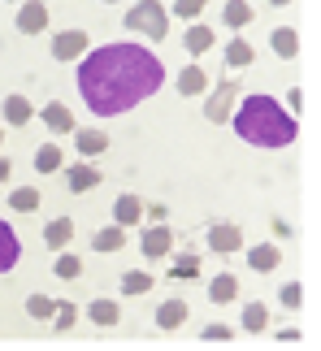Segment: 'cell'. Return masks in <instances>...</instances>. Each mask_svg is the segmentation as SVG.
Wrapping results in <instances>:
<instances>
[{
  "mask_svg": "<svg viewBox=\"0 0 321 351\" xmlns=\"http://www.w3.org/2000/svg\"><path fill=\"white\" fill-rule=\"evenodd\" d=\"M165 83V65L143 44H104L91 48L87 61L78 65V96L96 117L130 113L135 104L156 96Z\"/></svg>",
  "mask_w": 321,
  "mask_h": 351,
  "instance_id": "1",
  "label": "cell"
},
{
  "mask_svg": "<svg viewBox=\"0 0 321 351\" xmlns=\"http://www.w3.org/2000/svg\"><path fill=\"white\" fill-rule=\"evenodd\" d=\"M235 130H239V139L252 143V147H287V143H296V117H291L274 96H265V91L248 96L235 109Z\"/></svg>",
  "mask_w": 321,
  "mask_h": 351,
  "instance_id": "2",
  "label": "cell"
},
{
  "mask_svg": "<svg viewBox=\"0 0 321 351\" xmlns=\"http://www.w3.org/2000/svg\"><path fill=\"white\" fill-rule=\"evenodd\" d=\"M126 31L130 35H148V39H165L169 35V9L160 5V0H135V5L126 9Z\"/></svg>",
  "mask_w": 321,
  "mask_h": 351,
  "instance_id": "3",
  "label": "cell"
},
{
  "mask_svg": "<svg viewBox=\"0 0 321 351\" xmlns=\"http://www.w3.org/2000/svg\"><path fill=\"white\" fill-rule=\"evenodd\" d=\"M235 104H239V83H235V78H222V83L209 91L204 117L213 121V126H226V117L235 113Z\"/></svg>",
  "mask_w": 321,
  "mask_h": 351,
  "instance_id": "4",
  "label": "cell"
},
{
  "mask_svg": "<svg viewBox=\"0 0 321 351\" xmlns=\"http://www.w3.org/2000/svg\"><path fill=\"white\" fill-rule=\"evenodd\" d=\"M139 252L148 256V261H160V256H169V252H174V230H169L165 221L148 226V230L139 234Z\"/></svg>",
  "mask_w": 321,
  "mask_h": 351,
  "instance_id": "5",
  "label": "cell"
},
{
  "mask_svg": "<svg viewBox=\"0 0 321 351\" xmlns=\"http://www.w3.org/2000/svg\"><path fill=\"white\" fill-rule=\"evenodd\" d=\"M48 31V5L44 0H22L18 5V35H44Z\"/></svg>",
  "mask_w": 321,
  "mask_h": 351,
  "instance_id": "6",
  "label": "cell"
},
{
  "mask_svg": "<svg viewBox=\"0 0 321 351\" xmlns=\"http://www.w3.org/2000/svg\"><path fill=\"white\" fill-rule=\"evenodd\" d=\"M87 44H91L87 31H61V35H52V61H78L87 52Z\"/></svg>",
  "mask_w": 321,
  "mask_h": 351,
  "instance_id": "7",
  "label": "cell"
},
{
  "mask_svg": "<svg viewBox=\"0 0 321 351\" xmlns=\"http://www.w3.org/2000/svg\"><path fill=\"white\" fill-rule=\"evenodd\" d=\"M209 247H213V252H222V256L243 252V230H239L235 221H217V226H209Z\"/></svg>",
  "mask_w": 321,
  "mask_h": 351,
  "instance_id": "8",
  "label": "cell"
},
{
  "mask_svg": "<svg viewBox=\"0 0 321 351\" xmlns=\"http://www.w3.org/2000/svg\"><path fill=\"white\" fill-rule=\"evenodd\" d=\"M39 117H44V126H48L52 134H74V130H78V126H74V113L65 109L61 100H52V104H44V113H39Z\"/></svg>",
  "mask_w": 321,
  "mask_h": 351,
  "instance_id": "9",
  "label": "cell"
},
{
  "mask_svg": "<svg viewBox=\"0 0 321 351\" xmlns=\"http://www.w3.org/2000/svg\"><path fill=\"white\" fill-rule=\"evenodd\" d=\"M270 48H274V57L296 61L300 57V31H296V26H278V31L270 35Z\"/></svg>",
  "mask_w": 321,
  "mask_h": 351,
  "instance_id": "10",
  "label": "cell"
},
{
  "mask_svg": "<svg viewBox=\"0 0 321 351\" xmlns=\"http://www.w3.org/2000/svg\"><path fill=\"white\" fill-rule=\"evenodd\" d=\"M100 178H104V173H100V169H91L87 160H78V165L65 169V182H70V191H74V195H83V191H91V186H100Z\"/></svg>",
  "mask_w": 321,
  "mask_h": 351,
  "instance_id": "11",
  "label": "cell"
},
{
  "mask_svg": "<svg viewBox=\"0 0 321 351\" xmlns=\"http://www.w3.org/2000/svg\"><path fill=\"white\" fill-rule=\"evenodd\" d=\"M187 313H191V308H187V300H165V304L156 308V330H160V334L178 330L182 321H187Z\"/></svg>",
  "mask_w": 321,
  "mask_h": 351,
  "instance_id": "12",
  "label": "cell"
},
{
  "mask_svg": "<svg viewBox=\"0 0 321 351\" xmlns=\"http://www.w3.org/2000/svg\"><path fill=\"white\" fill-rule=\"evenodd\" d=\"M18 261H22V243H18L9 221H0V274H9Z\"/></svg>",
  "mask_w": 321,
  "mask_h": 351,
  "instance_id": "13",
  "label": "cell"
},
{
  "mask_svg": "<svg viewBox=\"0 0 321 351\" xmlns=\"http://www.w3.org/2000/svg\"><path fill=\"white\" fill-rule=\"evenodd\" d=\"M213 39H217V35H213V31H209V26H204V22H187V35H182V48H187V52H191V57H204V52L213 48Z\"/></svg>",
  "mask_w": 321,
  "mask_h": 351,
  "instance_id": "14",
  "label": "cell"
},
{
  "mask_svg": "<svg viewBox=\"0 0 321 351\" xmlns=\"http://www.w3.org/2000/svg\"><path fill=\"white\" fill-rule=\"evenodd\" d=\"M248 265L257 269V274H274V269L283 265V252H278L274 243H257V247H248Z\"/></svg>",
  "mask_w": 321,
  "mask_h": 351,
  "instance_id": "15",
  "label": "cell"
},
{
  "mask_svg": "<svg viewBox=\"0 0 321 351\" xmlns=\"http://www.w3.org/2000/svg\"><path fill=\"white\" fill-rule=\"evenodd\" d=\"M0 113H5V126H26V121L35 117V109H31V100L26 96H5V104H0Z\"/></svg>",
  "mask_w": 321,
  "mask_h": 351,
  "instance_id": "16",
  "label": "cell"
},
{
  "mask_svg": "<svg viewBox=\"0 0 321 351\" xmlns=\"http://www.w3.org/2000/svg\"><path fill=\"white\" fill-rule=\"evenodd\" d=\"M113 221L117 226H139L143 221V199L139 195H117L113 199Z\"/></svg>",
  "mask_w": 321,
  "mask_h": 351,
  "instance_id": "17",
  "label": "cell"
},
{
  "mask_svg": "<svg viewBox=\"0 0 321 351\" xmlns=\"http://www.w3.org/2000/svg\"><path fill=\"white\" fill-rule=\"evenodd\" d=\"M91 247H96L100 256H109V252H117V247H126V226H104V230H96L91 234Z\"/></svg>",
  "mask_w": 321,
  "mask_h": 351,
  "instance_id": "18",
  "label": "cell"
},
{
  "mask_svg": "<svg viewBox=\"0 0 321 351\" xmlns=\"http://www.w3.org/2000/svg\"><path fill=\"white\" fill-rule=\"evenodd\" d=\"M87 317L96 321L100 330H113L117 321H122V308H117V300H91L87 304Z\"/></svg>",
  "mask_w": 321,
  "mask_h": 351,
  "instance_id": "19",
  "label": "cell"
},
{
  "mask_svg": "<svg viewBox=\"0 0 321 351\" xmlns=\"http://www.w3.org/2000/svg\"><path fill=\"white\" fill-rule=\"evenodd\" d=\"M209 300L217 304V308H222V304H235V300H239V278H235V274H217V278L209 282Z\"/></svg>",
  "mask_w": 321,
  "mask_h": 351,
  "instance_id": "20",
  "label": "cell"
},
{
  "mask_svg": "<svg viewBox=\"0 0 321 351\" xmlns=\"http://www.w3.org/2000/svg\"><path fill=\"white\" fill-rule=\"evenodd\" d=\"M182 91V96H204L209 91V74L200 70V65H187V70H178V83H174Z\"/></svg>",
  "mask_w": 321,
  "mask_h": 351,
  "instance_id": "21",
  "label": "cell"
},
{
  "mask_svg": "<svg viewBox=\"0 0 321 351\" xmlns=\"http://www.w3.org/2000/svg\"><path fill=\"white\" fill-rule=\"evenodd\" d=\"M169 282H195L200 278V256H191V252H178L174 256V265H169V274H165Z\"/></svg>",
  "mask_w": 321,
  "mask_h": 351,
  "instance_id": "22",
  "label": "cell"
},
{
  "mask_svg": "<svg viewBox=\"0 0 321 351\" xmlns=\"http://www.w3.org/2000/svg\"><path fill=\"white\" fill-rule=\"evenodd\" d=\"M74 147L83 152V160L87 156H100L104 147H109V134H104V130H74Z\"/></svg>",
  "mask_w": 321,
  "mask_h": 351,
  "instance_id": "23",
  "label": "cell"
},
{
  "mask_svg": "<svg viewBox=\"0 0 321 351\" xmlns=\"http://www.w3.org/2000/svg\"><path fill=\"white\" fill-rule=\"evenodd\" d=\"M70 239H74V221H70V217H57V221H48V226H44V243H48L52 252H61Z\"/></svg>",
  "mask_w": 321,
  "mask_h": 351,
  "instance_id": "24",
  "label": "cell"
},
{
  "mask_svg": "<svg viewBox=\"0 0 321 351\" xmlns=\"http://www.w3.org/2000/svg\"><path fill=\"white\" fill-rule=\"evenodd\" d=\"M252 18H257V9H252L248 0H226V9H222V22L226 26H235V31H239V26H248Z\"/></svg>",
  "mask_w": 321,
  "mask_h": 351,
  "instance_id": "25",
  "label": "cell"
},
{
  "mask_svg": "<svg viewBox=\"0 0 321 351\" xmlns=\"http://www.w3.org/2000/svg\"><path fill=\"white\" fill-rule=\"evenodd\" d=\"M265 326H270V308H265L261 300L243 304V330H248V334H261Z\"/></svg>",
  "mask_w": 321,
  "mask_h": 351,
  "instance_id": "26",
  "label": "cell"
},
{
  "mask_svg": "<svg viewBox=\"0 0 321 351\" xmlns=\"http://www.w3.org/2000/svg\"><path fill=\"white\" fill-rule=\"evenodd\" d=\"M252 57H257V52H252L248 39H230V44H226V65H230V70H243V65H252Z\"/></svg>",
  "mask_w": 321,
  "mask_h": 351,
  "instance_id": "27",
  "label": "cell"
},
{
  "mask_svg": "<svg viewBox=\"0 0 321 351\" xmlns=\"http://www.w3.org/2000/svg\"><path fill=\"white\" fill-rule=\"evenodd\" d=\"M152 274H143V269H130V274H122V295H148L152 291Z\"/></svg>",
  "mask_w": 321,
  "mask_h": 351,
  "instance_id": "28",
  "label": "cell"
},
{
  "mask_svg": "<svg viewBox=\"0 0 321 351\" xmlns=\"http://www.w3.org/2000/svg\"><path fill=\"white\" fill-rule=\"evenodd\" d=\"M9 208L35 213V208H39V186H18V191H9Z\"/></svg>",
  "mask_w": 321,
  "mask_h": 351,
  "instance_id": "29",
  "label": "cell"
},
{
  "mask_svg": "<svg viewBox=\"0 0 321 351\" xmlns=\"http://www.w3.org/2000/svg\"><path fill=\"white\" fill-rule=\"evenodd\" d=\"M35 169H39V173H57V169H61V147H57V143H44V147L35 152Z\"/></svg>",
  "mask_w": 321,
  "mask_h": 351,
  "instance_id": "30",
  "label": "cell"
},
{
  "mask_svg": "<svg viewBox=\"0 0 321 351\" xmlns=\"http://www.w3.org/2000/svg\"><path fill=\"white\" fill-rule=\"evenodd\" d=\"M52 313H57V321H52V326H57V334H70V330H74L78 308H74L70 300H57V308H52Z\"/></svg>",
  "mask_w": 321,
  "mask_h": 351,
  "instance_id": "31",
  "label": "cell"
},
{
  "mask_svg": "<svg viewBox=\"0 0 321 351\" xmlns=\"http://www.w3.org/2000/svg\"><path fill=\"white\" fill-rule=\"evenodd\" d=\"M52 274H57L61 282H74L78 274H83V261H78V256H74V252H65V256H61V261H57V269H52Z\"/></svg>",
  "mask_w": 321,
  "mask_h": 351,
  "instance_id": "32",
  "label": "cell"
},
{
  "mask_svg": "<svg viewBox=\"0 0 321 351\" xmlns=\"http://www.w3.org/2000/svg\"><path fill=\"white\" fill-rule=\"evenodd\" d=\"M204 5H209V0H174L169 13H174V18H187V22H191V18H200V13H204Z\"/></svg>",
  "mask_w": 321,
  "mask_h": 351,
  "instance_id": "33",
  "label": "cell"
},
{
  "mask_svg": "<svg viewBox=\"0 0 321 351\" xmlns=\"http://www.w3.org/2000/svg\"><path fill=\"white\" fill-rule=\"evenodd\" d=\"M52 308L57 304H52L48 295H31V300H26V313H31L35 321H52Z\"/></svg>",
  "mask_w": 321,
  "mask_h": 351,
  "instance_id": "34",
  "label": "cell"
},
{
  "mask_svg": "<svg viewBox=\"0 0 321 351\" xmlns=\"http://www.w3.org/2000/svg\"><path fill=\"white\" fill-rule=\"evenodd\" d=\"M278 300H283V308H291V313H296V308L304 304V287H300V282H287V287L278 291Z\"/></svg>",
  "mask_w": 321,
  "mask_h": 351,
  "instance_id": "35",
  "label": "cell"
},
{
  "mask_svg": "<svg viewBox=\"0 0 321 351\" xmlns=\"http://www.w3.org/2000/svg\"><path fill=\"white\" fill-rule=\"evenodd\" d=\"M204 339H209V343H222V339L230 343V339H235V330H230V326H222V321H213V326H204Z\"/></svg>",
  "mask_w": 321,
  "mask_h": 351,
  "instance_id": "36",
  "label": "cell"
},
{
  "mask_svg": "<svg viewBox=\"0 0 321 351\" xmlns=\"http://www.w3.org/2000/svg\"><path fill=\"white\" fill-rule=\"evenodd\" d=\"M165 204H143V221H148V226H156V221H165Z\"/></svg>",
  "mask_w": 321,
  "mask_h": 351,
  "instance_id": "37",
  "label": "cell"
},
{
  "mask_svg": "<svg viewBox=\"0 0 321 351\" xmlns=\"http://www.w3.org/2000/svg\"><path fill=\"white\" fill-rule=\"evenodd\" d=\"M287 104L300 113V109H304V91H300V87H291V91H287Z\"/></svg>",
  "mask_w": 321,
  "mask_h": 351,
  "instance_id": "38",
  "label": "cell"
},
{
  "mask_svg": "<svg viewBox=\"0 0 321 351\" xmlns=\"http://www.w3.org/2000/svg\"><path fill=\"white\" fill-rule=\"evenodd\" d=\"M278 339H283V343H300V326H283V330H278Z\"/></svg>",
  "mask_w": 321,
  "mask_h": 351,
  "instance_id": "39",
  "label": "cell"
},
{
  "mask_svg": "<svg viewBox=\"0 0 321 351\" xmlns=\"http://www.w3.org/2000/svg\"><path fill=\"white\" fill-rule=\"evenodd\" d=\"M5 178H9V160L0 156V186H5Z\"/></svg>",
  "mask_w": 321,
  "mask_h": 351,
  "instance_id": "40",
  "label": "cell"
},
{
  "mask_svg": "<svg viewBox=\"0 0 321 351\" xmlns=\"http://www.w3.org/2000/svg\"><path fill=\"white\" fill-rule=\"evenodd\" d=\"M270 5H296V0H270Z\"/></svg>",
  "mask_w": 321,
  "mask_h": 351,
  "instance_id": "41",
  "label": "cell"
},
{
  "mask_svg": "<svg viewBox=\"0 0 321 351\" xmlns=\"http://www.w3.org/2000/svg\"><path fill=\"white\" fill-rule=\"evenodd\" d=\"M104 5H122V0H104Z\"/></svg>",
  "mask_w": 321,
  "mask_h": 351,
  "instance_id": "42",
  "label": "cell"
},
{
  "mask_svg": "<svg viewBox=\"0 0 321 351\" xmlns=\"http://www.w3.org/2000/svg\"><path fill=\"white\" fill-rule=\"evenodd\" d=\"M0 143H5V126H0Z\"/></svg>",
  "mask_w": 321,
  "mask_h": 351,
  "instance_id": "43",
  "label": "cell"
},
{
  "mask_svg": "<svg viewBox=\"0 0 321 351\" xmlns=\"http://www.w3.org/2000/svg\"><path fill=\"white\" fill-rule=\"evenodd\" d=\"M13 5H18V0H13Z\"/></svg>",
  "mask_w": 321,
  "mask_h": 351,
  "instance_id": "44",
  "label": "cell"
}]
</instances>
